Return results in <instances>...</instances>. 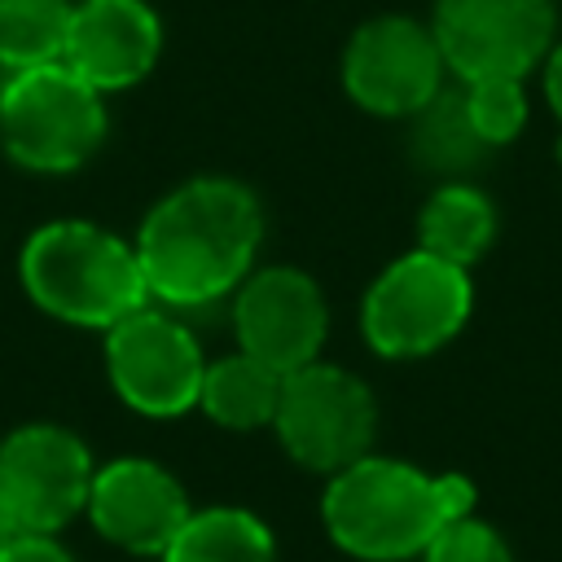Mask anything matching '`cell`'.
I'll return each instance as SVG.
<instances>
[{
	"instance_id": "obj_6",
	"label": "cell",
	"mask_w": 562,
	"mask_h": 562,
	"mask_svg": "<svg viewBox=\"0 0 562 562\" xmlns=\"http://www.w3.org/2000/svg\"><path fill=\"white\" fill-rule=\"evenodd\" d=\"M272 430L303 470L338 474L369 457L378 435V404L356 373L312 360L285 373Z\"/></svg>"
},
{
	"instance_id": "obj_2",
	"label": "cell",
	"mask_w": 562,
	"mask_h": 562,
	"mask_svg": "<svg viewBox=\"0 0 562 562\" xmlns=\"http://www.w3.org/2000/svg\"><path fill=\"white\" fill-rule=\"evenodd\" d=\"M465 514H474V483L465 474H426L373 452L329 474L321 496L329 540L360 562L422 558L435 531Z\"/></svg>"
},
{
	"instance_id": "obj_16",
	"label": "cell",
	"mask_w": 562,
	"mask_h": 562,
	"mask_svg": "<svg viewBox=\"0 0 562 562\" xmlns=\"http://www.w3.org/2000/svg\"><path fill=\"white\" fill-rule=\"evenodd\" d=\"M158 562H277L268 522L241 505L193 509Z\"/></svg>"
},
{
	"instance_id": "obj_10",
	"label": "cell",
	"mask_w": 562,
	"mask_h": 562,
	"mask_svg": "<svg viewBox=\"0 0 562 562\" xmlns=\"http://www.w3.org/2000/svg\"><path fill=\"white\" fill-rule=\"evenodd\" d=\"M443 53L435 31L413 18H373L364 22L342 53L347 97L382 119H413L443 88Z\"/></svg>"
},
{
	"instance_id": "obj_9",
	"label": "cell",
	"mask_w": 562,
	"mask_h": 562,
	"mask_svg": "<svg viewBox=\"0 0 562 562\" xmlns=\"http://www.w3.org/2000/svg\"><path fill=\"white\" fill-rule=\"evenodd\" d=\"M105 373L119 400L145 417H180L198 408L202 347L162 307H136L105 329Z\"/></svg>"
},
{
	"instance_id": "obj_19",
	"label": "cell",
	"mask_w": 562,
	"mask_h": 562,
	"mask_svg": "<svg viewBox=\"0 0 562 562\" xmlns=\"http://www.w3.org/2000/svg\"><path fill=\"white\" fill-rule=\"evenodd\" d=\"M461 92H465V114H470L474 132L492 149L518 140V132L527 127L522 79H470V83H461Z\"/></svg>"
},
{
	"instance_id": "obj_18",
	"label": "cell",
	"mask_w": 562,
	"mask_h": 562,
	"mask_svg": "<svg viewBox=\"0 0 562 562\" xmlns=\"http://www.w3.org/2000/svg\"><path fill=\"white\" fill-rule=\"evenodd\" d=\"M70 13V0H0V70L61 61Z\"/></svg>"
},
{
	"instance_id": "obj_20",
	"label": "cell",
	"mask_w": 562,
	"mask_h": 562,
	"mask_svg": "<svg viewBox=\"0 0 562 562\" xmlns=\"http://www.w3.org/2000/svg\"><path fill=\"white\" fill-rule=\"evenodd\" d=\"M422 562H514V558L496 527L465 514L435 531V540L422 549Z\"/></svg>"
},
{
	"instance_id": "obj_15",
	"label": "cell",
	"mask_w": 562,
	"mask_h": 562,
	"mask_svg": "<svg viewBox=\"0 0 562 562\" xmlns=\"http://www.w3.org/2000/svg\"><path fill=\"white\" fill-rule=\"evenodd\" d=\"M281 382H285V373L237 351V356L206 364L198 408L224 430H259V426H272V417H277Z\"/></svg>"
},
{
	"instance_id": "obj_4",
	"label": "cell",
	"mask_w": 562,
	"mask_h": 562,
	"mask_svg": "<svg viewBox=\"0 0 562 562\" xmlns=\"http://www.w3.org/2000/svg\"><path fill=\"white\" fill-rule=\"evenodd\" d=\"M105 140L101 92L66 61L4 70L0 79V145L26 171H75Z\"/></svg>"
},
{
	"instance_id": "obj_11",
	"label": "cell",
	"mask_w": 562,
	"mask_h": 562,
	"mask_svg": "<svg viewBox=\"0 0 562 562\" xmlns=\"http://www.w3.org/2000/svg\"><path fill=\"white\" fill-rule=\"evenodd\" d=\"M237 347L277 373H294L321 356L329 312L316 281L299 268H263L233 290Z\"/></svg>"
},
{
	"instance_id": "obj_13",
	"label": "cell",
	"mask_w": 562,
	"mask_h": 562,
	"mask_svg": "<svg viewBox=\"0 0 562 562\" xmlns=\"http://www.w3.org/2000/svg\"><path fill=\"white\" fill-rule=\"evenodd\" d=\"M162 48L158 13L145 0H79L61 61L97 92L140 83Z\"/></svg>"
},
{
	"instance_id": "obj_23",
	"label": "cell",
	"mask_w": 562,
	"mask_h": 562,
	"mask_svg": "<svg viewBox=\"0 0 562 562\" xmlns=\"http://www.w3.org/2000/svg\"><path fill=\"white\" fill-rule=\"evenodd\" d=\"M18 536H26V531H18V527H13V522H9L4 514H0V558H4V549H9V544H13Z\"/></svg>"
},
{
	"instance_id": "obj_1",
	"label": "cell",
	"mask_w": 562,
	"mask_h": 562,
	"mask_svg": "<svg viewBox=\"0 0 562 562\" xmlns=\"http://www.w3.org/2000/svg\"><path fill=\"white\" fill-rule=\"evenodd\" d=\"M263 211L228 176H198L171 189L136 233V259L149 299L167 307H206L233 294L259 250Z\"/></svg>"
},
{
	"instance_id": "obj_8",
	"label": "cell",
	"mask_w": 562,
	"mask_h": 562,
	"mask_svg": "<svg viewBox=\"0 0 562 562\" xmlns=\"http://www.w3.org/2000/svg\"><path fill=\"white\" fill-rule=\"evenodd\" d=\"M92 452L53 422L18 426L0 439V514L26 536H57L83 514L92 487Z\"/></svg>"
},
{
	"instance_id": "obj_14",
	"label": "cell",
	"mask_w": 562,
	"mask_h": 562,
	"mask_svg": "<svg viewBox=\"0 0 562 562\" xmlns=\"http://www.w3.org/2000/svg\"><path fill=\"white\" fill-rule=\"evenodd\" d=\"M492 237H496V206L470 180H443L417 215V246L457 268L483 259Z\"/></svg>"
},
{
	"instance_id": "obj_3",
	"label": "cell",
	"mask_w": 562,
	"mask_h": 562,
	"mask_svg": "<svg viewBox=\"0 0 562 562\" xmlns=\"http://www.w3.org/2000/svg\"><path fill=\"white\" fill-rule=\"evenodd\" d=\"M22 285L35 307L83 329H110L149 303L136 246L83 220H57L26 237Z\"/></svg>"
},
{
	"instance_id": "obj_17",
	"label": "cell",
	"mask_w": 562,
	"mask_h": 562,
	"mask_svg": "<svg viewBox=\"0 0 562 562\" xmlns=\"http://www.w3.org/2000/svg\"><path fill=\"white\" fill-rule=\"evenodd\" d=\"M413 136H408V149H413V162H422L426 171H439V176H465L474 171L492 145L474 132L470 114H465V92H461V79L448 88H439L413 119Z\"/></svg>"
},
{
	"instance_id": "obj_22",
	"label": "cell",
	"mask_w": 562,
	"mask_h": 562,
	"mask_svg": "<svg viewBox=\"0 0 562 562\" xmlns=\"http://www.w3.org/2000/svg\"><path fill=\"white\" fill-rule=\"evenodd\" d=\"M544 101L553 105L558 123H562V40H553V48L544 53Z\"/></svg>"
},
{
	"instance_id": "obj_21",
	"label": "cell",
	"mask_w": 562,
	"mask_h": 562,
	"mask_svg": "<svg viewBox=\"0 0 562 562\" xmlns=\"http://www.w3.org/2000/svg\"><path fill=\"white\" fill-rule=\"evenodd\" d=\"M0 562H75L57 536H18Z\"/></svg>"
},
{
	"instance_id": "obj_5",
	"label": "cell",
	"mask_w": 562,
	"mask_h": 562,
	"mask_svg": "<svg viewBox=\"0 0 562 562\" xmlns=\"http://www.w3.org/2000/svg\"><path fill=\"white\" fill-rule=\"evenodd\" d=\"M474 312L470 268L430 250H408L378 272L360 303L364 342L386 360H417L448 347Z\"/></svg>"
},
{
	"instance_id": "obj_7",
	"label": "cell",
	"mask_w": 562,
	"mask_h": 562,
	"mask_svg": "<svg viewBox=\"0 0 562 562\" xmlns=\"http://www.w3.org/2000/svg\"><path fill=\"white\" fill-rule=\"evenodd\" d=\"M430 31L461 83L527 79L558 40V0H435Z\"/></svg>"
},
{
	"instance_id": "obj_12",
	"label": "cell",
	"mask_w": 562,
	"mask_h": 562,
	"mask_svg": "<svg viewBox=\"0 0 562 562\" xmlns=\"http://www.w3.org/2000/svg\"><path fill=\"white\" fill-rule=\"evenodd\" d=\"M83 514L114 549L136 558H162L193 505L167 465L149 457H119L110 465H97Z\"/></svg>"
}]
</instances>
